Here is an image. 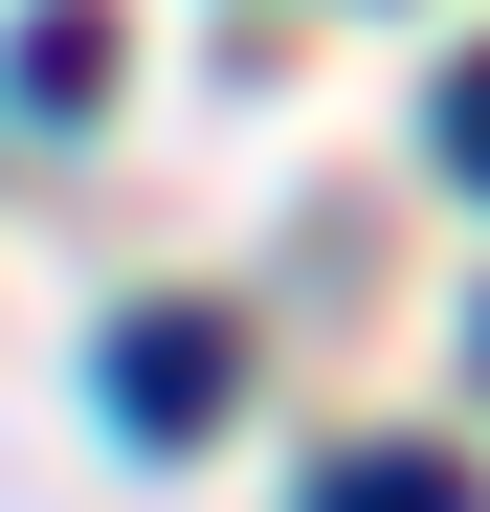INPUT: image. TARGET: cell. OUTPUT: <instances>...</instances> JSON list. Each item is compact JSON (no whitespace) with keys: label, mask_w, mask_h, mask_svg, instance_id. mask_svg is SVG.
<instances>
[{"label":"cell","mask_w":490,"mask_h":512,"mask_svg":"<svg viewBox=\"0 0 490 512\" xmlns=\"http://www.w3.org/2000/svg\"><path fill=\"white\" fill-rule=\"evenodd\" d=\"M112 379H134V423H156V446H179V423L223 401V334H201V312H156V334H134V357H112Z\"/></svg>","instance_id":"obj_1"},{"label":"cell","mask_w":490,"mask_h":512,"mask_svg":"<svg viewBox=\"0 0 490 512\" xmlns=\"http://www.w3.org/2000/svg\"><path fill=\"white\" fill-rule=\"evenodd\" d=\"M446 179H490V67H446Z\"/></svg>","instance_id":"obj_4"},{"label":"cell","mask_w":490,"mask_h":512,"mask_svg":"<svg viewBox=\"0 0 490 512\" xmlns=\"http://www.w3.org/2000/svg\"><path fill=\"white\" fill-rule=\"evenodd\" d=\"M23 90H45V112L112 90V0H45V23H23Z\"/></svg>","instance_id":"obj_2"},{"label":"cell","mask_w":490,"mask_h":512,"mask_svg":"<svg viewBox=\"0 0 490 512\" xmlns=\"http://www.w3.org/2000/svg\"><path fill=\"white\" fill-rule=\"evenodd\" d=\"M312 512H468V468H446V446H357Z\"/></svg>","instance_id":"obj_3"}]
</instances>
